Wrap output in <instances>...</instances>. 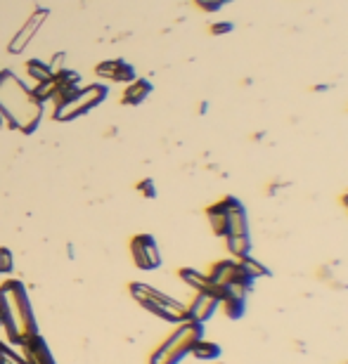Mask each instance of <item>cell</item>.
<instances>
[{
  "label": "cell",
  "instance_id": "cell-1",
  "mask_svg": "<svg viewBox=\"0 0 348 364\" xmlns=\"http://www.w3.org/2000/svg\"><path fill=\"white\" fill-rule=\"evenodd\" d=\"M0 327L5 329L8 343L14 347L38 334L29 294L19 279H5L0 284Z\"/></svg>",
  "mask_w": 348,
  "mask_h": 364
},
{
  "label": "cell",
  "instance_id": "cell-2",
  "mask_svg": "<svg viewBox=\"0 0 348 364\" xmlns=\"http://www.w3.org/2000/svg\"><path fill=\"white\" fill-rule=\"evenodd\" d=\"M0 114L19 130L31 132L43 116V102L33 97L31 88H26L12 71L0 74Z\"/></svg>",
  "mask_w": 348,
  "mask_h": 364
},
{
  "label": "cell",
  "instance_id": "cell-3",
  "mask_svg": "<svg viewBox=\"0 0 348 364\" xmlns=\"http://www.w3.org/2000/svg\"><path fill=\"white\" fill-rule=\"evenodd\" d=\"M199 338H204V324L190 322V319L175 324V329L154 347L149 364H180L185 357H190Z\"/></svg>",
  "mask_w": 348,
  "mask_h": 364
},
{
  "label": "cell",
  "instance_id": "cell-4",
  "mask_svg": "<svg viewBox=\"0 0 348 364\" xmlns=\"http://www.w3.org/2000/svg\"><path fill=\"white\" fill-rule=\"evenodd\" d=\"M107 97V85H88L79 88L76 92H71L69 97L55 102V121H74L76 116L90 112L93 107H97L102 99Z\"/></svg>",
  "mask_w": 348,
  "mask_h": 364
},
{
  "label": "cell",
  "instance_id": "cell-5",
  "mask_svg": "<svg viewBox=\"0 0 348 364\" xmlns=\"http://www.w3.org/2000/svg\"><path fill=\"white\" fill-rule=\"evenodd\" d=\"M130 256L137 270L142 272H154L162 267V251L152 234H135L130 239Z\"/></svg>",
  "mask_w": 348,
  "mask_h": 364
},
{
  "label": "cell",
  "instance_id": "cell-6",
  "mask_svg": "<svg viewBox=\"0 0 348 364\" xmlns=\"http://www.w3.org/2000/svg\"><path fill=\"white\" fill-rule=\"evenodd\" d=\"M220 310V301L215 298L211 289L206 291H197L192 303L187 305V319L197 324H206L209 319L215 317V312Z\"/></svg>",
  "mask_w": 348,
  "mask_h": 364
},
{
  "label": "cell",
  "instance_id": "cell-7",
  "mask_svg": "<svg viewBox=\"0 0 348 364\" xmlns=\"http://www.w3.org/2000/svg\"><path fill=\"white\" fill-rule=\"evenodd\" d=\"M128 289H130L133 301H140V298H147V301L162 303V305H166V307H173V310L187 312V305H185V303H180L178 298H173V296L164 294V291L154 289V286H149V284H142V281H133V284L128 286Z\"/></svg>",
  "mask_w": 348,
  "mask_h": 364
},
{
  "label": "cell",
  "instance_id": "cell-8",
  "mask_svg": "<svg viewBox=\"0 0 348 364\" xmlns=\"http://www.w3.org/2000/svg\"><path fill=\"white\" fill-rule=\"evenodd\" d=\"M17 350L21 352V357H24L26 364H57L52 357V352H50V347L46 341L41 338V334L31 336L26 343H21Z\"/></svg>",
  "mask_w": 348,
  "mask_h": 364
},
{
  "label": "cell",
  "instance_id": "cell-9",
  "mask_svg": "<svg viewBox=\"0 0 348 364\" xmlns=\"http://www.w3.org/2000/svg\"><path fill=\"white\" fill-rule=\"evenodd\" d=\"M97 76H102V79H109V81H116V83H130L135 81V69L124 62V59H107V62L97 64Z\"/></svg>",
  "mask_w": 348,
  "mask_h": 364
},
{
  "label": "cell",
  "instance_id": "cell-10",
  "mask_svg": "<svg viewBox=\"0 0 348 364\" xmlns=\"http://www.w3.org/2000/svg\"><path fill=\"white\" fill-rule=\"evenodd\" d=\"M237 272V261L235 258H223V261H215L206 272V279H209V286L211 289H225L230 286L232 277Z\"/></svg>",
  "mask_w": 348,
  "mask_h": 364
},
{
  "label": "cell",
  "instance_id": "cell-11",
  "mask_svg": "<svg viewBox=\"0 0 348 364\" xmlns=\"http://www.w3.org/2000/svg\"><path fill=\"white\" fill-rule=\"evenodd\" d=\"M206 220H209V225H211V232L218 236V239H225V236H228L230 218H228V208H225L223 199L206 208Z\"/></svg>",
  "mask_w": 348,
  "mask_h": 364
},
{
  "label": "cell",
  "instance_id": "cell-12",
  "mask_svg": "<svg viewBox=\"0 0 348 364\" xmlns=\"http://www.w3.org/2000/svg\"><path fill=\"white\" fill-rule=\"evenodd\" d=\"M152 95V83L147 79H135L128 83V88L124 90V97H121V102L128 104V107H137V104H142L145 99Z\"/></svg>",
  "mask_w": 348,
  "mask_h": 364
},
{
  "label": "cell",
  "instance_id": "cell-13",
  "mask_svg": "<svg viewBox=\"0 0 348 364\" xmlns=\"http://www.w3.org/2000/svg\"><path fill=\"white\" fill-rule=\"evenodd\" d=\"M225 248H228V253L235 261H240V258L251 256L253 239H251V234H230V236H225Z\"/></svg>",
  "mask_w": 348,
  "mask_h": 364
},
{
  "label": "cell",
  "instance_id": "cell-14",
  "mask_svg": "<svg viewBox=\"0 0 348 364\" xmlns=\"http://www.w3.org/2000/svg\"><path fill=\"white\" fill-rule=\"evenodd\" d=\"M190 355L199 362H215V360L223 357V347H220L218 343H213V341L199 338L195 343V347H192Z\"/></svg>",
  "mask_w": 348,
  "mask_h": 364
},
{
  "label": "cell",
  "instance_id": "cell-15",
  "mask_svg": "<svg viewBox=\"0 0 348 364\" xmlns=\"http://www.w3.org/2000/svg\"><path fill=\"white\" fill-rule=\"evenodd\" d=\"M178 277H180L182 284L190 286L195 294H197V291L211 289V286H209V279H206V272H199V270H195V267H180Z\"/></svg>",
  "mask_w": 348,
  "mask_h": 364
},
{
  "label": "cell",
  "instance_id": "cell-16",
  "mask_svg": "<svg viewBox=\"0 0 348 364\" xmlns=\"http://www.w3.org/2000/svg\"><path fill=\"white\" fill-rule=\"evenodd\" d=\"M240 263H242V267L246 270L249 274H251L253 279H270L273 277V270L268 267L265 263H261L258 258H253V256H246V258H240Z\"/></svg>",
  "mask_w": 348,
  "mask_h": 364
},
{
  "label": "cell",
  "instance_id": "cell-17",
  "mask_svg": "<svg viewBox=\"0 0 348 364\" xmlns=\"http://www.w3.org/2000/svg\"><path fill=\"white\" fill-rule=\"evenodd\" d=\"M43 17H46V12H43V10H41V14H33V17H31L29 24L24 26V31H21L19 36H17L14 41H12V46H10V48H12V52H19V46H24V43L29 41L33 33H36L38 24H41V21H43Z\"/></svg>",
  "mask_w": 348,
  "mask_h": 364
},
{
  "label": "cell",
  "instance_id": "cell-18",
  "mask_svg": "<svg viewBox=\"0 0 348 364\" xmlns=\"http://www.w3.org/2000/svg\"><path fill=\"white\" fill-rule=\"evenodd\" d=\"M26 74L31 76V79H36V83H43V81H50L52 79V69H50V64L46 62H38V59H31L29 64H26Z\"/></svg>",
  "mask_w": 348,
  "mask_h": 364
},
{
  "label": "cell",
  "instance_id": "cell-19",
  "mask_svg": "<svg viewBox=\"0 0 348 364\" xmlns=\"http://www.w3.org/2000/svg\"><path fill=\"white\" fill-rule=\"evenodd\" d=\"M232 0H195V5L202 12H209V14H213V12H220V10L225 8V5H230Z\"/></svg>",
  "mask_w": 348,
  "mask_h": 364
},
{
  "label": "cell",
  "instance_id": "cell-20",
  "mask_svg": "<svg viewBox=\"0 0 348 364\" xmlns=\"http://www.w3.org/2000/svg\"><path fill=\"white\" fill-rule=\"evenodd\" d=\"M12 272H14V258H12V253H10L8 248L0 246V274H3V277H8V274H12Z\"/></svg>",
  "mask_w": 348,
  "mask_h": 364
},
{
  "label": "cell",
  "instance_id": "cell-21",
  "mask_svg": "<svg viewBox=\"0 0 348 364\" xmlns=\"http://www.w3.org/2000/svg\"><path fill=\"white\" fill-rule=\"evenodd\" d=\"M232 31H235V24H232V21H213V24L209 26V33H211V36H228Z\"/></svg>",
  "mask_w": 348,
  "mask_h": 364
},
{
  "label": "cell",
  "instance_id": "cell-22",
  "mask_svg": "<svg viewBox=\"0 0 348 364\" xmlns=\"http://www.w3.org/2000/svg\"><path fill=\"white\" fill-rule=\"evenodd\" d=\"M137 192H140L145 199H154L157 196V187H154V182L152 180H142V182H137Z\"/></svg>",
  "mask_w": 348,
  "mask_h": 364
},
{
  "label": "cell",
  "instance_id": "cell-23",
  "mask_svg": "<svg viewBox=\"0 0 348 364\" xmlns=\"http://www.w3.org/2000/svg\"><path fill=\"white\" fill-rule=\"evenodd\" d=\"M287 185H289V182H278V180H275V182H270V185H268V196L280 194V192L284 190Z\"/></svg>",
  "mask_w": 348,
  "mask_h": 364
},
{
  "label": "cell",
  "instance_id": "cell-24",
  "mask_svg": "<svg viewBox=\"0 0 348 364\" xmlns=\"http://www.w3.org/2000/svg\"><path fill=\"white\" fill-rule=\"evenodd\" d=\"M329 83H318V85H311V92H329Z\"/></svg>",
  "mask_w": 348,
  "mask_h": 364
},
{
  "label": "cell",
  "instance_id": "cell-25",
  "mask_svg": "<svg viewBox=\"0 0 348 364\" xmlns=\"http://www.w3.org/2000/svg\"><path fill=\"white\" fill-rule=\"evenodd\" d=\"M339 201H341V206H344V208H346V213H348V190L344 192V194H341Z\"/></svg>",
  "mask_w": 348,
  "mask_h": 364
},
{
  "label": "cell",
  "instance_id": "cell-26",
  "mask_svg": "<svg viewBox=\"0 0 348 364\" xmlns=\"http://www.w3.org/2000/svg\"><path fill=\"white\" fill-rule=\"evenodd\" d=\"M263 137H265V132L261 130V132H253V135H251V140H253V142H258V140H263Z\"/></svg>",
  "mask_w": 348,
  "mask_h": 364
},
{
  "label": "cell",
  "instance_id": "cell-27",
  "mask_svg": "<svg viewBox=\"0 0 348 364\" xmlns=\"http://www.w3.org/2000/svg\"><path fill=\"white\" fill-rule=\"evenodd\" d=\"M206 109H209V102H202V104H199V114H206Z\"/></svg>",
  "mask_w": 348,
  "mask_h": 364
},
{
  "label": "cell",
  "instance_id": "cell-28",
  "mask_svg": "<svg viewBox=\"0 0 348 364\" xmlns=\"http://www.w3.org/2000/svg\"><path fill=\"white\" fill-rule=\"evenodd\" d=\"M0 123H3V119H0Z\"/></svg>",
  "mask_w": 348,
  "mask_h": 364
},
{
  "label": "cell",
  "instance_id": "cell-29",
  "mask_svg": "<svg viewBox=\"0 0 348 364\" xmlns=\"http://www.w3.org/2000/svg\"><path fill=\"white\" fill-rule=\"evenodd\" d=\"M344 364H348V362H344Z\"/></svg>",
  "mask_w": 348,
  "mask_h": 364
},
{
  "label": "cell",
  "instance_id": "cell-30",
  "mask_svg": "<svg viewBox=\"0 0 348 364\" xmlns=\"http://www.w3.org/2000/svg\"><path fill=\"white\" fill-rule=\"evenodd\" d=\"M346 112H348V109H346Z\"/></svg>",
  "mask_w": 348,
  "mask_h": 364
},
{
  "label": "cell",
  "instance_id": "cell-31",
  "mask_svg": "<svg viewBox=\"0 0 348 364\" xmlns=\"http://www.w3.org/2000/svg\"><path fill=\"white\" fill-rule=\"evenodd\" d=\"M0 364H3V362H0Z\"/></svg>",
  "mask_w": 348,
  "mask_h": 364
}]
</instances>
